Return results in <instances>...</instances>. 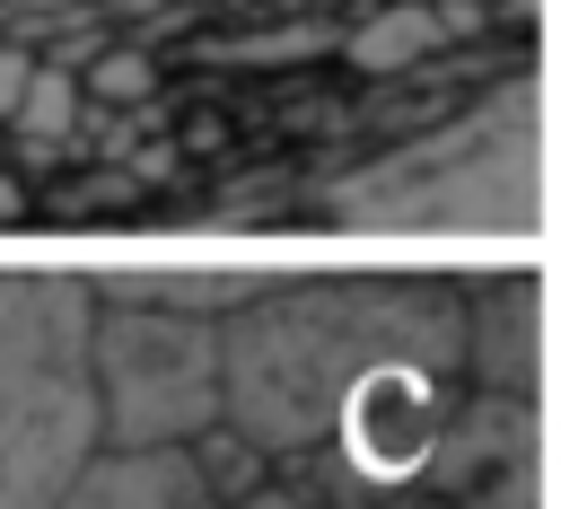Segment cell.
<instances>
[{
	"instance_id": "7",
	"label": "cell",
	"mask_w": 561,
	"mask_h": 509,
	"mask_svg": "<svg viewBox=\"0 0 561 509\" xmlns=\"http://www.w3.org/2000/svg\"><path fill=\"white\" fill-rule=\"evenodd\" d=\"M228 509H333V500H316V491H298V483H263V491H245V500H228Z\"/></svg>"
},
{
	"instance_id": "2",
	"label": "cell",
	"mask_w": 561,
	"mask_h": 509,
	"mask_svg": "<svg viewBox=\"0 0 561 509\" xmlns=\"http://www.w3.org/2000/svg\"><path fill=\"white\" fill-rule=\"evenodd\" d=\"M535 211H543L535 79H517L473 123L438 132L430 149H403L386 176L342 193V219H377V228H535Z\"/></svg>"
},
{
	"instance_id": "9",
	"label": "cell",
	"mask_w": 561,
	"mask_h": 509,
	"mask_svg": "<svg viewBox=\"0 0 561 509\" xmlns=\"http://www.w3.org/2000/svg\"><path fill=\"white\" fill-rule=\"evenodd\" d=\"M96 88H105V97H140V88H149V61H105Z\"/></svg>"
},
{
	"instance_id": "1",
	"label": "cell",
	"mask_w": 561,
	"mask_h": 509,
	"mask_svg": "<svg viewBox=\"0 0 561 509\" xmlns=\"http://www.w3.org/2000/svg\"><path fill=\"white\" fill-rule=\"evenodd\" d=\"M88 342V272H0V509H53L61 483L105 448Z\"/></svg>"
},
{
	"instance_id": "4",
	"label": "cell",
	"mask_w": 561,
	"mask_h": 509,
	"mask_svg": "<svg viewBox=\"0 0 561 509\" xmlns=\"http://www.w3.org/2000/svg\"><path fill=\"white\" fill-rule=\"evenodd\" d=\"M465 377L482 395H543V281L535 272H473L465 281Z\"/></svg>"
},
{
	"instance_id": "8",
	"label": "cell",
	"mask_w": 561,
	"mask_h": 509,
	"mask_svg": "<svg viewBox=\"0 0 561 509\" xmlns=\"http://www.w3.org/2000/svg\"><path fill=\"white\" fill-rule=\"evenodd\" d=\"M26 88H35V61H26V53H0V114H9V123H18Z\"/></svg>"
},
{
	"instance_id": "3",
	"label": "cell",
	"mask_w": 561,
	"mask_h": 509,
	"mask_svg": "<svg viewBox=\"0 0 561 509\" xmlns=\"http://www.w3.org/2000/svg\"><path fill=\"white\" fill-rule=\"evenodd\" d=\"M96 430L105 448H193L202 430L228 421V351L219 316L149 307V298H105L96 290Z\"/></svg>"
},
{
	"instance_id": "6",
	"label": "cell",
	"mask_w": 561,
	"mask_h": 509,
	"mask_svg": "<svg viewBox=\"0 0 561 509\" xmlns=\"http://www.w3.org/2000/svg\"><path fill=\"white\" fill-rule=\"evenodd\" d=\"M70 114H79V88H70V70H35V88H26V105H18V132H35V140H61V132H70Z\"/></svg>"
},
{
	"instance_id": "5",
	"label": "cell",
	"mask_w": 561,
	"mask_h": 509,
	"mask_svg": "<svg viewBox=\"0 0 561 509\" xmlns=\"http://www.w3.org/2000/svg\"><path fill=\"white\" fill-rule=\"evenodd\" d=\"M53 509H219L193 448H96Z\"/></svg>"
}]
</instances>
